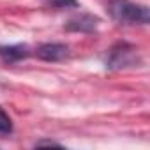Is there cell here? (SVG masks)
Listing matches in <instances>:
<instances>
[{"mask_svg":"<svg viewBox=\"0 0 150 150\" xmlns=\"http://www.w3.org/2000/svg\"><path fill=\"white\" fill-rule=\"evenodd\" d=\"M110 16L122 25H146L150 21V11L146 6L134 4L131 0H110L108 2Z\"/></svg>","mask_w":150,"mask_h":150,"instance_id":"1","label":"cell"},{"mask_svg":"<svg viewBox=\"0 0 150 150\" xmlns=\"http://www.w3.org/2000/svg\"><path fill=\"white\" fill-rule=\"evenodd\" d=\"M138 57V50L127 42H118L117 46H113L110 50V57L106 60V67L110 71H117V69H124L127 65H132L136 62Z\"/></svg>","mask_w":150,"mask_h":150,"instance_id":"2","label":"cell"},{"mask_svg":"<svg viewBox=\"0 0 150 150\" xmlns=\"http://www.w3.org/2000/svg\"><path fill=\"white\" fill-rule=\"evenodd\" d=\"M35 53L44 62H60L69 55V48L62 42H46L41 44Z\"/></svg>","mask_w":150,"mask_h":150,"instance_id":"3","label":"cell"},{"mask_svg":"<svg viewBox=\"0 0 150 150\" xmlns=\"http://www.w3.org/2000/svg\"><path fill=\"white\" fill-rule=\"evenodd\" d=\"M28 57V46L27 44H13V46H0V58L7 64L20 62Z\"/></svg>","mask_w":150,"mask_h":150,"instance_id":"4","label":"cell"},{"mask_svg":"<svg viewBox=\"0 0 150 150\" xmlns=\"http://www.w3.org/2000/svg\"><path fill=\"white\" fill-rule=\"evenodd\" d=\"M97 18L92 16V14H81L78 18H72L65 28L67 30H72V32H92L96 27H97Z\"/></svg>","mask_w":150,"mask_h":150,"instance_id":"5","label":"cell"},{"mask_svg":"<svg viewBox=\"0 0 150 150\" xmlns=\"http://www.w3.org/2000/svg\"><path fill=\"white\" fill-rule=\"evenodd\" d=\"M13 131V122L9 118V115L0 108V132L2 134H9Z\"/></svg>","mask_w":150,"mask_h":150,"instance_id":"6","label":"cell"},{"mask_svg":"<svg viewBox=\"0 0 150 150\" xmlns=\"http://www.w3.org/2000/svg\"><path fill=\"white\" fill-rule=\"evenodd\" d=\"M48 2L57 9H67V7H78V0H48Z\"/></svg>","mask_w":150,"mask_h":150,"instance_id":"7","label":"cell"},{"mask_svg":"<svg viewBox=\"0 0 150 150\" xmlns=\"http://www.w3.org/2000/svg\"><path fill=\"white\" fill-rule=\"evenodd\" d=\"M35 146H62V145H60V143H57V141L42 139V141H37V143H35Z\"/></svg>","mask_w":150,"mask_h":150,"instance_id":"8","label":"cell"}]
</instances>
